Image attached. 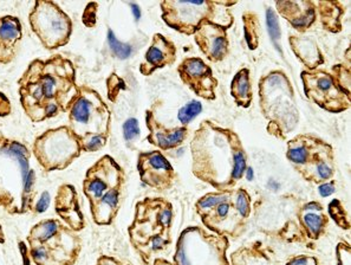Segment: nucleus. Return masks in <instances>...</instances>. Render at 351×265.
I'll use <instances>...</instances> for the list:
<instances>
[{"label": "nucleus", "instance_id": "obj_1", "mask_svg": "<svg viewBox=\"0 0 351 265\" xmlns=\"http://www.w3.org/2000/svg\"><path fill=\"white\" fill-rule=\"evenodd\" d=\"M78 88L75 65L61 54L32 61L18 79L21 108L35 123L68 111Z\"/></svg>", "mask_w": 351, "mask_h": 265}, {"label": "nucleus", "instance_id": "obj_2", "mask_svg": "<svg viewBox=\"0 0 351 265\" xmlns=\"http://www.w3.org/2000/svg\"><path fill=\"white\" fill-rule=\"evenodd\" d=\"M192 172L197 179L221 192L232 190L244 178L247 157L232 129L205 120L190 141Z\"/></svg>", "mask_w": 351, "mask_h": 265}, {"label": "nucleus", "instance_id": "obj_3", "mask_svg": "<svg viewBox=\"0 0 351 265\" xmlns=\"http://www.w3.org/2000/svg\"><path fill=\"white\" fill-rule=\"evenodd\" d=\"M36 174L23 143L0 134V206L12 214L32 209Z\"/></svg>", "mask_w": 351, "mask_h": 265}, {"label": "nucleus", "instance_id": "obj_4", "mask_svg": "<svg viewBox=\"0 0 351 265\" xmlns=\"http://www.w3.org/2000/svg\"><path fill=\"white\" fill-rule=\"evenodd\" d=\"M173 205L165 198H144L136 204L128 228L130 242L146 263L172 244Z\"/></svg>", "mask_w": 351, "mask_h": 265}, {"label": "nucleus", "instance_id": "obj_5", "mask_svg": "<svg viewBox=\"0 0 351 265\" xmlns=\"http://www.w3.org/2000/svg\"><path fill=\"white\" fill-rule=\"evenodd\" d=\"M69 129L77 137L82 151L97 152L107 144L110 134L109 107L95 89L79 85L68 108Z\"/></svg>", "mask_w": 351, "mask_h": 265}, {"label": "nucleus", "instance_id": "obj_6", "mask_svg": "<svg viewBox=\"0 0 351 265\" xmlns=\"http://www.w3.org/2000/svg\"><path fill=\"white\" fill-rule=\"evenodd\" d=\"M195 210L208 231L237 238L244 233L251 216V195L244 188L211 192L199 199Z\"/></svg>", "mask_w": 351, "mask_h": 265}, {"label": "nucleus", "instance_id": "obj_7", "mask_svg": "<svg viewBox=\"0 0 351 265\" xmlns=\"http://www.w3.org/2000/svg\"><path fill=\"white\" fill-rule=\"evenodd\" d=\"M125 175L122 167L104 155L86 172L83 191L89 199L92 219L99 225H110L121 208Z\"/></svg>", "mask_w": 351, "mask_h": 265}, {"label": "nucleus", "instance_id": "obj_8", "mask_svg": "<svg viewBox=\"0 0 351 265\" xmlns=\"http://www.w3.org/2000/svg\"><path fill=\"white\" fill-rule=\"evenodd\" d=\"M259 106L267 121L270 135L286 140L299 123L295 90L281 70H274L259 79Z\"/></svg>", "mask_w": 351, "mask_h": 265}, {"label": "nucleus", "instance_id": "obj_9", "mask_svg": "<svg viewBox=\"0 0 351 265\" xmlns=\"http://www.w3.org/2000/svg\"><path fill=\"white\" fill-rule=\"evenodd\" d=\"M238 2H182L164 0L160 3L162 19L169 27L186 36H194L202 21H212L226 30L234 23L231 7Z\"/></svg>", "mask_w": 351, "mask_h": 265}, {"label": "nucleus", "instance_id": "obj_10", "mask_svg": "<svg viewBox=\"0 0 351 265\" xmlns=\"http://www.w3.org/2000/svg\"><path fill=\"white\" fill-rule=\"evenodd\" d=\"M286 158L309 183L322 185L335 174L334 148L311 134H299L289 141Z\"/></svg>", "mask_w": 351, "mask_h": 265}, {"label": "nucleus", "instance_id": "obj_11", "mask_svg": "<svg viewBox=\"0 0 351 265\" xmlns=\"http://www.w3.org/2000/svg\"><path fill=\"white\" fill-rule=\"evenodd\" d=\"M229 238L201 226H189L177 238L175 265H230Z\"/></svg>", "mask_w": 351, "mask_h": 265}, {"label": "nucleus", "instance_id": "obj_12", "mask_svg": "<svg viewBox=\"0 0 351 265\" xmlns=\"http://www.w3.org/2000/svg\"><path fill=\"white\" fill-rule=\"evenodd\" d=\"M31 28L46 50L63 48L70 42L72 21L56 3L38 0L28 14Z\"/></svg>", "mask_w": 351, "mask_h": 265}, {"label": "nucleus", "instance_id": "obj_13", "mask_svg": "<svg viewBox=\"0 0 351 265\" xmlns=\"http://www.w3.org/2000/svg\"><path fill=\"white\" fill-rule=\"evenodd\" d=\"M82 147L69 127L46 130L34 144V153L46 170L64 169L79 157Z\"/></svg>", "mask_w": 351, "mask_h": 265}, {"label": "nucleus", "instance_id": "obj_14", "mask_svg": "<svg viewBox=\"0 0 351 265\" xmlns=\"http://www.w3.org/2000/svg\"><path fill=\"white\" fill-rule=\"evenodd\" d=\"M28 242L31 248H39L44 252V262L57 258V255H65L70 260L77 257L81 241L71 230L61 225L58 220H43L35 225Z\"/></svg>", "mask_w": 351, "mask_h": 265}, {"label": "nucleus", "instance_id": "obj_15", "mask_svg": "<svg viewBox=\"0 0 351 265\" xmlns=\"http://www.w3.org/2000/svg\"><path fill=\"white\" fill-rule=\"evenodd\" d=\"M305 96L318 107L332 114L346 111L351 107V97L336 84L330 72L304 70L300 74Z\"/></svg>", "mask_w": 351, "mask_h": 265}, {"label": "nucleus", "instance_id": "obj_16", "mask_svg": "<svg viewBox=\"0 0 351 265\" xmlns=\"http://www.w3.org/2000/svg\"><path fill=\"white\" fill-rule=\"evenodd\" d=\"M137 170L141 181L158 192L171 190L177 180L175 169L160 151L141 153L137 159Z\"/></svg>", "mask_w": 351, "mask_h": 265}, {"label": "nucleus", "instance_id": "obj_17", "mask_svg": "<svg viewBox=\"0 0 351 265\" xmlns=\"http://www.w3.org/2000/svg\"><path fill=\"white\" fill-rule=\"evenodd\" d=\"M180 79L195 95L206 101L216 99L215 89L219 81L214 77L211 67H208L201 58L187 57L177 67Z\"/></svg>", "mask_w": 351, "mask_h": 265}, {"label": "nucleus", "instance_id": "obj_18", "mask_svg": "<svg viewBox=\"0 0 351 265\" xmlns=\"http://www.w3.org/2000/svg\"><path fill=\"white\" fill-rule=\"evenodd\" d=\"M194 41L201 52L213 63L221 62L230 52V39L226 28L205 20L194 34Z\"/></svg>", "mask_w": 351, "mask_h": 265}, {"label": "nucleus", "instance_id": "obj_19", "mask_svg": "<svg viewBox=\"0 0 351 265\" xmlns=\"http://www.w3.org/2000/svg\"><path fill=\"white\" fill-rule=\"evenodd\" d=\"M146 126L149 130L147 136L148 142L164 152L181 146L189 135V129L187 127H166L161 121H158L153 110L146 111Z\"/></svg>", "mask_w": 351, "mask_h": 265}, {"label": "nucleus", "instance_id": "obj_20", "mask_svg": "<svg viewBox=\"0 0 351 265\" xmlns=\"http://www.w3.org/2000/svg\"><path fill=\"white\" fill-rule=\"evenodd\" d=\"M176 61V46L161 34H155L149 49L144 54L140 65V72L143 76H150L158 69L173 65Z\"/></svg>", "mask_w": 351, "mask_h": 265}, {"label": "nucleus", "instance_id": "obj_21", "mask_svg": "<svg viewBox=\"0 0 351 265\" xmlns=\"http://www.w3.org/2000/svg\"><path fill=\"white\" fill-rule=\"evenodd\" d=\"M278 13L298 32H306L316 21L317 11L310 0H283L276 3Z\"/></svg>", "mask_w": 351, "mask_h": 265}, {"label": "nucleus", "instance_id": "obj_22", "mask_svg": "<svg viewBox=\"0 0 351 265\" xmlns=\"http://www.w3.org/2000/svg\"><path fill=\"white\" fill-rule=\"evenodd\" d=\"M23 39L20 20L13 16L0 17V64H11L16 60Z\"/></svg>", "mask_w": 351, "mask_h": 265}, {"label": "nucleus", "instance_id": "obj_23", "mask_svg": "<svg viewBox=\"0 0 351 265\" xmlns=\"http://www.w3.org/2000/svg\"><path fill=\"white\" fill-rule=\"evenodd\" d=\"M56 212L74 231H79L84 227V219L79 210L77 192L70 185L59 187L56 195Z\"/></svg>", "mask_w": 351, "mask_h": 265}, {"label": "nucleus", "instance_id": "obj_24", "mask_svg": "<svg viewBox=\"0 0 351 265\" xmlns=\"http://www.w3.org/2000/svg\"><path fill=\"white\" fill-rule=\"evenodd\" d=\"M298 219L306 237L313 241L324 234L329 224V218L324 212V208L317 201L304 205L298 213Z\"/></svg>", "mask_w": 351, "mask_h": 265}, {"label": "nucleus", "instance_id": "obj_25", "mask_svg": "<svg viewBox=\"0 0 351 265\" xmlns=\"http://www.w3.org/2000/svg\"><path fill=\"white\" fill-rule=\"evenodd\" d=\"M289 43H290L293 53L302 62L304 67L307 68V71L317 70L318 67L324 64V56L314 39L291 35Z\"/></svg>", "mask_w": 351, "mask_h": 265}, {"label": "nucleus", "instance_id": "obj_26", "mask_svg": "<svg viewBox=\"0 0 351 265\" xmlns=\"http://www.w3.org/2000/svg\"><path fill=\"white\" fill-rule=\"evenodd\" d=\"M316 11L320 12L321 24L324 30L331 34L342 31V19L344 16V6L339 2H313Z\"/></svg>", "mask_w": 351, "mask_h": 265}, {"label": "nucleus", "instance_id": "obj_27", "mask_svg": "<svg viewBox=\"0 0 351 265\" xmlns=\"http://www.w3.org/2000/svg\"><path fill=\"white\" fill-rule=\"evenodd\" d=\"M231 95L239 107L248 108L251 106L253 90L249 69L244 68L235 74L232 83H231Z\"/></svg>", "mask_w": 351, "mask_h": 265}, {"label": "nucleus", "instance_id": "obj_28", "mask_svg": "<svg viewBox=\"0 0 351 265\" xmlns=\"http://www.w3.org/2000/svg\"><path fill=\"white\" fill-rule=\"evenodd\" d=\"M242 23H244V35L248 49H258L260 36H262V25H260L259 16L253 11H245L242 13Z\"/></svg>", "mask_w": 351, "mask_h": 265}, {"label": "nucleus", "instance_id": "obj_29", "mask_svg": "<svg viewBox=\"0 0 351 265\" xmlns=\"http://www.w3.org/2000/svg\"><path fill=\"white\" fill-rule=\"evenodd\" d=\"M350 50H346L345 53V62L344 63L337 64L332 68L331 76L334 81L339 89L342 90L345 95L351 97V90H350V77H351V68H350V58H349Z\"/></svg>", "mask_w": 351, "mask_h": 265}, {"label": "nucleus", "instance_id": "obj_30", "mask_svg": "<svg viewBox=\"0 0 351 265\" xmlns=\"http://www.w3.org/2000/svg\"><path fill=\"white\" fill-rule=\"evenodd\" d=\"M202 110V106L199 101H190L186 106L182 107L179 110L177 119L182 127H187L197 116L200 114Z\"/></svg>", "mask_w": 351, "mask_h": 265}, {"label": "nucleus", "instance_id": "obj_31", "mask_svg": "<svg viewBox=\"0 0 351 265\" xmlns=\"http://www.w3.org/2000/svg\"><path fill=\"white\" fill-rule=\"evenodd\" d=\"M266 23H267V28H269V34L270 37L272 39L274 46L278 51H281L279 41H280V26H279V21H278L277 13L274 12L272 9H267L266 11Z\"/></svg>", "mask_w": 351, "mask_h": 265}, {"label": "nucleus", "instance_id": "obj_32", "mask_svg": "<svg viewBox=\"0 0 351 265\" xmlns=\"http://www.w3.org/2000/svg\"><path fill=\"white\" fill-rule=\"evenodd\" d=\"M108 39H109V44L111 46V49H113L114 53L116 54L118 58L125 60V58H128L130 56V53H132V48H130L129 45L123 44V43L119 42L118 39L115 37L114 32L111 30L108 32Z\"/></svg>", "mask_w": 351, "mask_h": 265}, {"label": "nucleus", "instance_id": "obj_33", "mask_svg": "<svg viewBox=\"0 0 351 265\" xmlns=\"http://www.w3.org/2000/svg\"><path fill=\"white\" fill-rule=\"evenodd\" d=\"M123 136L126 141H134L140 136L139 121L136 119L126 120L123 125Z\"/></svg>", "mask_w": 351, "mask_h": 265}, {"label": "nucleus", "instance_id": "obj_34", "mask_svg": "<svg viewBox=\"0 0 351 265\" xmlns=\"http://www.w3.org/2000/svg\"><path fill=\"white\" fill-rule=\"evenodd\" d=\"M97 9H99V4L97 3H89L88 5H86L82 17L83 24H84L86 27L91 28L96 25Z\"/></svg>", "mask_w": 351, "mask_h": 265}, {"label": "nucleus", "instance_id": "obj_35", "mask_svg": "<svg viewBox=\"0 0 351 265\" xmlns=\"http://www.w3.org/2000/svg\"><path fill=\"white\" fill-rule=\"evenodd\" d=\"M336 253H337V265H350V256H351V249L346 243L342 242L338 243L337 248H336Z\"/></svg>", "mask_w": 351, "mask_h": 265}, {"label": "nucleus", "instance_id": "obj_36", "mask_svg": "<svg viewBox=\"0 0 351 265\" xmlns=\"http://www.w3.org/2000/svg\"><path fill=\"white\" fill-rule=\"evenodd\" d=\"M329 206L334 209L335 211H337V213L329 211V212H330V214H331V218H332V219H334V220L336 221V223H338V219H339V218H341V219H342V220H341V221H342V227H343V228H345V230H346V228H349L350 225H349L348 218H346V216H342V214H341V211L343 210L342 205H341V202H339L338 200H334Z\"/></svg>", "mask_w": 351, "mask_h": 265}, {"label": "nucleus", "instance_id": "obj_37", "mask_svg": "<svg viewBox=\"0 0 351 265\" xmlns=\"http://www.w3.org/2000/svg\"><path fill=\"white\" fill-rule=\"evenodd\" d=\"M286 265H318L317 259L311 256H297Z\"/></svg>", "mask_w": 351, "mask_h": 265}, {"label": "nucleus", "instance_id": "obj_38", "mask_svg": "<svg viewBox=\"0 0 351 265\" xmlns=\"http://www.w3.org/2000/svg\"><path fill=\"white\" fill-rule=\"evenodd\" d=\"M11 111H12V107H11L10 100L7 99L5 94L0 93V116L4 117V116L10 115Z\"/></svg>", "mask_w": 351, "mask_h": 265}, {"label": "nucleus", "instance_id": "obj_39", "mask_svg": "<svg viewBox=\"0 0 351 265\" xmlns=\"http://www.w3.org/2000/svg\"><path fill=\"white\" fill-rule=\"evenodd\" d=\"M49 205H50V194L48 193V192H44V193L42 194L41 199L38 200L37 206H36V211L39 213L44 212L46 211V209L49 208Z\"/></svg>", "mask_w": 351, "mask_h": 265}, {"label": "nucleus", "instance_id": "obj_40", "mask_svg": "<svg viewBox=\"0 0 351 265\" xmlns=\"http://www.w3.org/2000/svg\"><path fill=\"white\" fill-rule=\"evenodd\" d=\"M335 190L336 188H335L334 183H324V184L321 185L318 192H320V194L322 195V197L327 198V197H330L331 194H334Z\"/></svg>", "mask_w": 351, "mask_h": 265}, {"label": "nucleus", "instance_id": "obj_41", "mask_svg": "<svg viewBox=\"0 0 351 265\" xmlns=\"http://www.w3.org/2000/svg\"><path fill=\"white\" fill-rule=\"evenodd\" d=\"M132 9H133V12L135 13V18H136V20H139V19H140V16H141V12H140L139 6H137L136 4H132Z\"/></svg>", "mask_w": 351, "mask_h": 265}]
</instances>
